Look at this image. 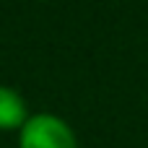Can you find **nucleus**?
I'll return each mask as SVG.
<instances>
[{"label":"nucleus","mask_w":148,"mask_h":148,"mask_svg":"<svg viewBox=\"0 0 148 148\" xmlns=\"http://www.w3.org/2000/svg\"><path fill=\"white\" fill-rule=\"evenodd\" d=\"M21 148H75V135L55 114H34L21 127Z\"/></svg>","instance_id":"obj_1"},{"label":"nucleus","mask_w":148,"mask_h":148,"mask_svg":"<svg viewBox=\"0 0 148 148\" xmlns=\"http://www.w3.org/2000/svg\"><path fill=\"white\" fill-rule=\"evenodd\" d=\"M26 104L23 99L13 91L0 86V130H16L26 125Z\"/></svg>","instance_id":"obj_2"}]
</instances>
